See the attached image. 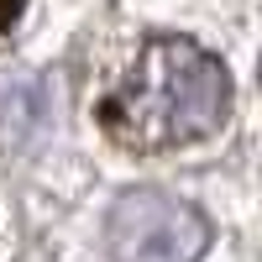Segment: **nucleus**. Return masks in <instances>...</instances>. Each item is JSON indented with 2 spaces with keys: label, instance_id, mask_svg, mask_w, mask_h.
<instances>
[{
  "label": "nucleus",
  "instance_id": "1",
  "mask_svg": "<svg viewBox=\"0 0 262 262\" xmlns=\"http://www.w3.org/2000/svg\"><path fill=\"white\" fill-rule=\"evenodd\" d=\"M226 116V69L189 42H152L131 79L105 100V131L126 147H173L210 137Z\"/></svg>",
  "mask_w": 262,
  "mask_h": 262
},
{
  "label": "nucleus",
  "instance_id": "2",
  "mask_svg": "<svg viewBox=\"0 0 262 262\" xmlns=\"http://www.w3.org/2000/svg\"><path fill=\"white\" fill-rule=\"evenodd\" d=\"M121 221H137V242H121V262H152V252H163V262H189L194 247L184 242V226H194L189 205H168L158 194H137L121 205Z\"/></svg>",
  "mask_w": 262,
  "mask_h": 262
}]
</instances>
